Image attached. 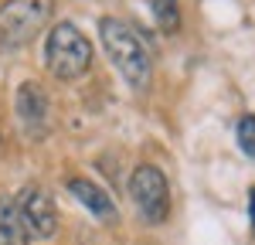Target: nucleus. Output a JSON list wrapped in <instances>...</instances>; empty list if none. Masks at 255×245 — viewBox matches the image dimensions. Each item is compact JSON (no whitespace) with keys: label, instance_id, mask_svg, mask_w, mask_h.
<instances>
[{"label":"nucleus","instance_id":"1","mask_svg":"<svg viewBox=\"0 0 255 245\" xmlns=\"http://www.w3.org/2000/svg\"><path fill=\"white\" fill-rule=\"evenodd\" d=\"M99 38L109 61L116 65V72L129 82L133 89H146L150 85V48L133 24L119 17H102L99 20Z\"/></svg>","mask_w":255,"mask_h":245},{"label":"nucleus","instance_id":"2","mask_svg":"<svg viewBox=\"0 0 255 245\" xmlns=\"http://www.w3.org/2000/svg\"><path fill=\"white\" fill-rule=\"evenodd\" d=\"M44 65L61 82H75L92 68V44L75 24H55L44 41Z\"/></svg>","mask_w":255,"mask_h":245},{"label":"nucleus","instance_id":"3","mask_svg":"<svg viewBox=\"0 0 255 245\" xmlns=\"http://www.w3.org/2000/svg\"><path fill=\"white\" fill-rule=\"evenodd\" d=\"M55 17V0H7L0 7V48L14 51L34 41Z\"/></svg>","mask_w":255,"mask_h":245},{"label":"nucleus","instance_id":"4","mask_svg":"<svg viewBox=\"0 0 255 245\" xmlns=\"http://www.w3.org/2000/svg\"><path fill=\"white\" fill-rule=\"evenodd\" d=\"M129 198H133L139 218L146 225L167 222V215H170V184H167V174L160 167L143 163V167L133 170V177H129Z\"/></svg>","mask_w":255,"mask_h":245},{"label":"nucleus","instance_id":"5","mask_svg":"<svg viewBox=\"0 0 255 245\" xmlns=\"http://www.w3.org/2000/svg\"><path fill=\"white\" fill-rule=\"evenodd\" d=\"M14 204H17V215L31 239H51L58 232V211H55V201L44 187H38V184L20 187Z\"/></svg>","mask_w":255,"mask_h":245},{"label":"nucleus","instance_id":"6","mask_svg":"<svg viewBox=\"0 0 255 245\" xmlns=\"http://www.w3.org/2000/svg\"><path fill=\"white\" fill-rule=\"evenodd\" d=\"M17 120L24 122V129L31 136H44L48 126H51V99H48V89L41 82H24L17 89Z\"/></svg>","mask_w":255,"mask_h":245},{"label":"nucleus","instance_id":"7","mask_svg":"<svg viewBox=\"0 0 255 245\" xmlns=\"http://www.w3.org/2000/svg\"><path fill=\"white\" fill-rule=\"evenodd\" d=\"M68 191H72V198H79L82 208H89L92 215H96L99 222H116L119 211H116V201L99 187V184L85 181V177H72L68 181Z\"/></svg>","mask_w":255,"mask_h":245},{"label":"nucleus","instance_id":"8","mask_svg":"<svg viewBox=\"0 0 255 245\" xmlns=\"http://www.w3.org/2000/svg\"><path fill=\"white\" fill-rule=\"evenodd\" d=\"M0 245H31V235L10 198H0Z\"/></svg>","mask_w":255,"mask_h":245},{"label":"nucleus","instance_id":"9","mask_svg":"<svg viewBox=\"0 0 255 245\" xmlns=\"http://www.w3.org/2000/svg\"><path fill=\"white\" fill-rule=\"evenodd\" d=\"M146 7H150V14L157 20L160 31H177L180 27V7H177V0H143Z\"/></svg>","mask_w":255,"mask_h":245},{"label":"nucleus","instance_id":"10","mask_svg":"<svg viewBox=\"0 0 255 245\" xmlns=\"http://www.w3.org/2000/svg\"><path fill=\"white\" fill-rule=\"evenodd\" d=\"M235 140H238V146H242V153L255 160V116H242V120H238Z\"/></svg>","mask_w":255,"mask_h":245},{"label":"nucleus","instance_id":"11","mask_svg":"<svg viewBox=\"0 0 255 245\" xmlns=\"http://www.w3.org/2000/svg\"><path fill=\"white\" fill-rule=\"evenodd\" d=\"M249 218H252V232H255V187L249 191Z\"/></svg>","mask_w":255,"mask_h":245}]
</instances>
